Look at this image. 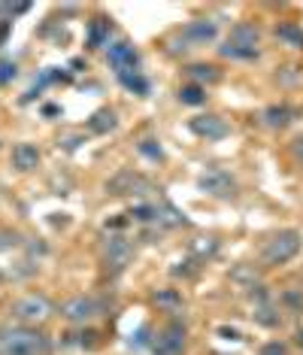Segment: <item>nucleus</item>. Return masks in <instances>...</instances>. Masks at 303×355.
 <instances>
[{
	"instance_id": "f257e3e1",
	"label": "nucleus",
	"mask_w": 303,
	"mask_h": 355,
	"mask_svg": "<svg viewBox=\"0 0 303 355\" xmlns=\"http://www.w3.org/2000/svg\"><path fill=\"white\" fill-rule=\"evenodd\" d=\"M52 343L43 331L30 325H15L0 331V355H49Z\"/></svg>"
},
{
	"instance_id": "f03ea898",
	"label": "nucleus",
	"mask_w": 303,
	"mask_h": 355,
	"mask_svg": "<svg viewBox=\"0 0 303 355\" xmlns=\"http://www.w3.org/2000/svg\"><path fill=\"white\" fill-rule=\"evenodd\" d=\"M300 246H303L300 231L285 228V231L270 234V237L264 240V246H261L258 258H261V264H264V268H279V264H288L291 258L300 252Z\"/></svg>"
},
{
	"instance_id": "7ed1b4c3",
	"label": "nucleus",
	"mask_w": 303,
	"mask_h": 355,
	"mask_svg": "<svg viewBox=\"0 0 303 355\" xmlns=\"http://www.w3.org/2000/svg\"><path fill=\"white\" fill-rule=\"evenodd\" d=\"M55 313V306L52 301L46 295H37V292H30V295H21V297H15V301L10 304V316L19 322V325H39V322H46Z\"/></svg>"
},
{
	"instance_id": "20e7f679",
	"label": "nucleus",
	"mask_w": 303,
	"mask_h": 355,
	"mask_svg": "<svg viewBox=\"0 0 303 355\" xmlns=\"http://www.w3.org/2000/svg\"><path fill=\"white\" fill-rule=\"evenodd\" d=\"M188 346V328L179 319H170L167 325L155 331V337H149L152 355H182Z\"/></svg>"
},
{
	"instance_id": "39448f33",
	"label": "nucleus",
	"mask_w": 303,
	"mask_h": 355,
	"mask_svg": "<svg viewBox=\"0 0 303 355\" xmlns=\"http://www.w3.org/2000/svg\"><path fill=\"white\" fill-rule=\"evenodd\" d=\"M100 310H103V304L98 301V297H91V295H73V297H67V301L58 304V316L64 322H73V325H85V322H91Z\"/></svg>"
},
{
	"instance_id": "423d86ee",
	"label": "nucleus",
	"mask_w": 303,
	"mask_h": 355,
	"mask_svg": "<svg viewBox=\"0 0 303 355\" xmlns=\"http://www.w3.org/2000/svg\"><path fill=\"white\" fill-rule=\"evenodd\" d=\"M149 191H152V182L143 173H134V171H118L107 182V195L113 198H140V195H149Z\"/></svg>"
},
{
	"instance_id": "0eeeda50",
	"label": "nucleus",
	"mask_w": 303,
	"mask_h": 355,
	"mask_svg": "<svg viewBox=\"0 0 303 355\" xmlns=\"http://www.w3.org/2000/svg\"><path fill=\"white\" fill-rule=\"evenodd\" d=\"M100 255H103V264H107L109 270H125L127 261H131L134 249L127 243L125 237H118V234H109V237H103V246H100Z\"/></svg>"
},
{
	"instance_id": "6e6552de",
	"label": "nucleus",
	"mask_w": 303,
	"mask_h": 355,
	"mask_svg": "<svg viewBox=\"0 0 303 355\" xmlns=\"http://www.w3.org/2000/svg\"><path fill=\"white\" fill-rule=\"evenodd\" d=\"M107 61H109V67L122 76V73H134V70H137L140 55H137V49H134L131 43H127V40H118V43L107 46Z\"/></svg>"
},
{
	"instance_id": "1a4fd4ad",
	"label": "nucleus",
	"mask_w": 303,
	"mask_h": 355,
	"mask_svg": "<svg viewBox=\"0 0 303 355\" xmlns=\"http://www.w3.org/2000/svg\"><path fill=\"white\" fill-rule=\"evenodd\" d=\"M179 37L185 40L188 49H201V46H210L219 37V28H215L212 19H194L185 28H179Z\"/></svg>"
},
{
	"instance_id": "9d476101",
	"label": "nucleus",
	"mask_w": 303,
	"mask_h": 355,
	"mask_svg": "<svg viewBox=\"0 0 303 355\" xmlns=\"http://www.w3.org/2000/svg\"><path fill=\"white\" fill-rule=\"evenodd\" d=\"M188 128L194 131L201 140H210V143H215V140H225V137L230 134V125L225 122L221 116H215V112H206V116H194L188 122Z\"/></svg>"
},
{
	"instance_id": "9b49d317",
	"label": "nucleus",
	"mask_w": 303,
	"mask_h": 355,
	"mask_svg": "<svg viewBox=\"0 0 303 355\" xmlns=\"http://www.w3.org/2000/svg\"><path fill=\"white\" fill-rule=\"evenodd\" d=\"M197 182H201L203 191H210V195H215V198H230L234 189H237L234 176H230L228 171H221V167H210L206 173H201Z\"/></svg>"
},
{
	"instance_id": "f8f14e48",
	"label": "nucleus",
	"mask_w": 303,
	"mask_h": 355,
	"mask_svg": "<svg viewBox=\"0 0 303 355\" xmlns=\"http://www.w3.org/2000/svg\"><path fill=\"white\" fill-rule=\"evenodd\" d=\"M228 43L230 46H240V49H258L261 43V31L255 21H237L228 34Z\"/></svg>"
},
{
	"instance_id": "ddd939ff",
	"label": "nucleus",
	"mask_w": 303,
	"mask_h": 355,
	"mask_svg": "<svg viewBox=\"0 0 303 355\" xmlns=\"http://www.w3.org/2000/svg\"><path fill=\"white\" fill-rule=\"evenodd\" d=\"M300 112L294 107H288V103H273V107H267L264 112H261V119H264L267 128H288Z\"/></svg>"
},
{
	"instance_id": "4468645a",
	"label": "nucleus",
	"mask_w": 303,
	"mask_h": 355,
	"mask_svg": "<svg viewBox=\"0 0 303 355\" xmlns=\"http://www.w3.org/2000/svg\"><path fill=\"white\" fill-rule=\"evenodd\" d=\"M39 164V149L34 146V143H15L12 146V167L21 173L34 171V167Z\"/></svg>"
},
{
	"instance_id": "2eb2a0df",
	"label": "nucleus",
	"mask_w": 303,
	"mask_h": 355,
	"mask_svg": "<svg viewBox=\"0 0 303 355\" xmlns=\"http://www.w3.org/2000/svg\"><path fill=\"white\" fill-rule=\"evenodd\" d=\"M185 76H188L194 85H203V83H219V79H221V70L215 67V64H188V67H185Z\"/></svg>"
},
{
	"instance_id": "dca6fc26",
	"label": "nucleus",
	"mask_w": 303,
	"mask_h": 355,
	"mask_svg": "<svg viewBox=\"0 0 303 355\" xmlns=\"http://www.w3.org/2000/svg\"><path fill=\"white\" fill-rule=\"evenodd\" d=\"M118 128V116H116V110H98L94 116L89 119V131L91 134H109V131H116Z\"/></svg>"
},
{
	"instance_id": "f3484780",
	"label": "nucleus",
	"mask_w": 303,
	"mask_h": 355,
	"mask_svg": "<svg viewBox=\"0 0 303 355\" xmlns=\"http://www.w3.org/2000/svg\"><path fill=\"white\" fill-rule=\"evenodd\" d=\"M109 31H113V21L109 19H94L89 28V49H100V46H109Z\"/></svg>"
},
{
	"instance_id": "a211bd4d",
	"label": "nucleus",
	"mask_w": 303,
	"mask_h": 355,
	"mask_svg": "<svg viewBox=\"0 0 303 355\" xmlns=\"http://www.w3.org/2000/svg\"><path fill=\"white\" fill-rule=\"evenodd\" d=\"M252 319L258 322L261 328H279V325H282V313H279V310H276V306L270 304V301H267V304H255Z\"/></svg>"
},
{
	"instance_id": "6ab92c4d",
	"label": "nucleus",
	"mask_w": 303,
	"mask_h": 355,
	"mask_svg": "<svg viewBox=\"0 0 303 355\" xmlns=\"http://www.w3.org/2000/svg\"><path fill=\"white\" fill-rule=\"evenodd\" d=\"M276 40L291 49H303V28H297L294 21H282V25H276Z\"/></svg>"
},
{
	"instance_id": "aec40b11",
	"label": "nucleus",
	"mask_w": 303,
	"mask_h": 355,
	"mask_svg": "<svg viewBox=\"0 0 303 355\" xmlns=\"http://www.w3.org/2000/svg\"><path fill=\"white\" fill-rule=\"evenodd\" d=\"M228 277H230V282H237L240 288H255V286H258V270H255L252 264H237Z\"/></svg>"
},
{
	"instance_id": "412c9836",
	"label": "nucleus",
	"mask_w": 303,
	"mask_h": 355,
	"mask_svg": "<svg viewBox=\"0 0 303 355\" xmlns=\"http://www.w3.org/2000/svg\"><path fill=\"white\" fill-rule=\"evenodd\" d=\"M215 252H219V240H215V237L191 240V255H194V261H206V258H212Z\"/></svg>"
},
{
	"instance_id": "4be33fe9",
	"label": "nucleus",
	"mask_w": 303,
	"mask_h": 355,
	"mask_svg": "<svg viewBox=\"0 0 303 355\" xmlns=\"http://www.w3.org/2000/svg\"><path fill=\"white\" fill-rule=\"evenodd\" d=\"M179 101L185 103V107H201V103H206V88L203 85H194V83L182 85L179 88Z\"/></svg>"
},
{
	"instance_id": "5701e85b",
	"label": "nucleus",
	"mask_w": 303,
	"mask_h": 355,
	"mask_svg": "<svg viewBox=\"0 0 303 355\" xmlns=\"http://www.w3.org/2000/svg\"><path fill=\"white\" fill-rule=\"evenodd\" d=\"M152 301H155L158 306H164V310H179L182 306V295L176 292V288H161V292H155L152 295Z\"/></svg>"
},
{
	"instance_id": "b1692460",
	"label": "nucleus",
	"mask_w": 303,
	"mask_h": 355,
	"mask_svg": "<svg viewBox=\"0 0 303 355\" xmlns=\"http://www.w3.org/2000/svg\"><path fill=\"white\" fill-rule=\"evenodd\" d=\"M219 55H221V58H230V61H255V58H258V49H240V46L225 43L219 49Z\"/></svg>"
},
{
	"instance_id": "393cba45",
	"label": "nucleus",
	"mask_w": 303,
	"mask_h": 355,
	"mask_svg": "<svg viewBox=\"0 0 303 355\" xmlns=\"http://www.w3.org/2000/svg\"><path fill=\"white\" fill-rule=\"evenodd\" d=\"M118 79H122V85H125V88H131V92H137V94H149V83L140 76V70H134V73H122Z\"/></svg>"
},
{
	"instance_id": "a878e982",
	"label": "nucleus",
	"mask_w": 303,
	"mask_h": 355,
	"mask_svg": "<svg viewBox=\"0 0 303 355\" xmlns=\"http://www.w3.org/2000/svg\"><path fill=\"white\" fill-rule=\"evenodd\" d=\"M131 219H137V222H158V207H152V204H134L131 207Z\"/></svg>"
},
{
	"instance_id": "bb28decb",
	"label": "nucleus",
	"mask_w": 303,
	"mask_h": 355,
	"mask_svg": "<svg viewBox=\"0 0 303 355\" xmlns=\"http://www.w3.org/2000/svg\"><path fill=\"white\" fill-rule=\"evenodd\" d=\"M282 304L288 306V313H303V292H300V288H285V292H282Z\"/></svg>"
},
{
	"instance_id": "cd10ccee",
	"label": "nucleus",
	"mask_w": 303,
	"mask_h": 355,
	"mask_svg": "<svg viewBox=\"0 0 303 355\" xmlns=\"http://www.w3.org/2000/svg\"><path fill=\"white\" fill-rule=\"evenodd\" d=\"M19 243H21L19 231H12V228H0V252H6V249H15Z\"/></svg>"
},
{
	"instance_id": "c85d7f7f",
	"label": "nucleus",
	"mask_w": 303,
	"mask_h": 355,
	"mask_svg": "<svg viewBox=\"0 0 303 355\" xmlns=\"http://www.w3.org/2000/svg\"><path fill=\"white\" fill-rule=\"evenodd\" d=\"M258 355H288V346L282 340H267V343H261Z\"/></svg>"
},
{
	"instance_id": "c756f323",
	"label": "nucleus",
	"mask_w": 303,
	"mask_h": 355,
	"mask_svg": "<svg viewBox=\"0 0 303 355\" xmlns=\"http://www.w3.org/2000/svg\"><path fill=\"white\" fill-rule=\"evenodd\" d=\"M288 155H291V161L297 167H303V134H297L294 140L288 143Z\"/></svg>"
},
{
	"instance_id": "7c9ffc66",
	"label": "nucleus",
	"mask_w": 303,
	"mask_h": 355,
	"mask_svg": "<svg viewBox=\"0 0 303 355\" xmlns=\"http://www.w3.org/2000/svg\"><path fill=\"white\" fill-rule=\"evenodd\" d=\"M140 152H143L146 158H152V161H161V158H164V152H161V146H158L155 140H143V143H140Z\"/></svg>"
},
{
	"instance_id": "2f4dec72",
	"label": "nucleus",
	"mask_w": 303,
	"mask_h": 355,
	"mask_svg": "<svg viewBox=\"0 0 303 355\" xmlns=\"http://www.w3.org/2000/svg\"><path fill=\"white\" fill-rule=\"evenodd\" d=\"M15 79V64H0V85Z\"/></svg>"
},
{
	"instance_id": "473e14b6",
	"label": "nucleus",
	"mask_w": 303,
	"mask_h": 355,
	"mask_svg": "<svg viewBox=\"0 0 303 355\" xmlns=\"http://www.w3.org/2000/svg\"><path fill=\"white\" fill-rule=\"evenodd\" d=\"M79 140H82L79 134H67V137H61V140H58V146H64V149H76V146H79Z\"/></svg>"
},
{
	"instance_id": "72a5a7b5",
	"label": "nucleus",
	"mask_w": 303,
	"mask_h": 355,
	"mask_svg": "<svg viewBox=\"0 0 303 355\" xmlns=\"http://www.w3.org/2000/svg\"><path fill=\"white\" fill-rule=\"evenodd\" d=\"M219 334L225 337V340H240V337H243L237 328H219Z\"/></svg>"
},
{
	"instance_id": "f704fd0d",
	"label": "nucleus",
	"mask_w": 303,
	"mask_h": 355,
	"mask_svg": "<svg viewBox=\"0 0 303 355\" xmlns=\"http://www.w3.org/2000/svg\"><path fill=\"white\" fill-rule=\"evenodd\" d=\"M294 343H297V346H300V349H303V328L297 331V334H294Z\"/></svg>"
}]
</instances>
